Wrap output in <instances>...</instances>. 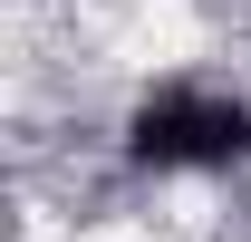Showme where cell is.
<instances>
[{
	"label": "cell",
	"instance_id": "obj_1",
	"mask_svg": "<svg viewBox=\"0 0 251 242\" xmlns=\"http://www.w3.org/2000/svg\"><path fill=\"white\" fill-rule=\"evenodd\" d=\"M126 155L155 165V175H213V165H242L251 155V107L213 88H164L135 107L126 126Z\"/></svg>",
	"mask_w": 251,
	"mask_h": 242
}]
</instances>
